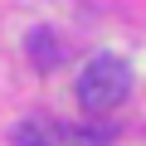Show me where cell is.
<instances>
[{"mask_svg": "<svg viewBox=\"0 0 146 146\" xmlns=\"http://www.w3.org/2000/svg\"><path fill=\"white\" fill-rule=\"evenodd\" d=\"M131 98V68L112 54H98L83 73H78V102L83 112H112Z\"/></svg>", "mask_w": 146, "mask_h": 146, "instance_id": "cell-1", "label": "cell"}, {"mask_svg": "<svg viewBox=\"0 0 146 146\" xmlns=\"http://www.w3.org/2000/svg\"><path fill=\"white\" fill-rule=\"evenodd\" d=\"M117 127L112 122H68L63 127V146H112Z\"/></svg>", "mask_w": 146, "mask_h": 146, "instance_id": "cell-2", "label": "cell"}, {"mask_svg": "<svg viewBox=\"0 0 146 146\" xmlns=\"http://www.w3.org/2000/svg\"><path fill=\"white\" fill-rule=\"evenodd\" d=\"M15 146H63V127L49 117H29L15 127Z\"/></svg>", "mask_w": 146, "mask_h": 146, "instance_id": "cell-3", "label": "cell"}, {"mask_svg": "<svg viewBox=\"0 0 146 146\" xmlns=\"http://www.w3.org/2000/svg\"><path fill=\"white\" fill-rule=\"evenodd\" d=\"M25 44H29V58H34L44 73H49V68H58V58H63V54H58V34H54V29H29V39H25Z\"/></svg>", "mask_w": 146, "mask_h": 146, "instance_id": "cell-4", "label": "cell"}]
</instances>
